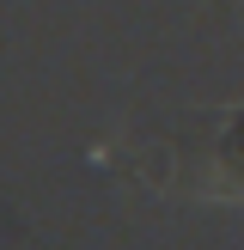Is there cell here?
Segmentation results:
<instances>
[{"label": "cell", "mask_w": 244, "mask_h": 250, "mask_svg": "<svg viewBox=\"0 0 244 250\" xmlns=\"http://www.w3.org/2000/svg\"><path fill=\"white\" fill-rule=\"evenodd\" d=\"M220 189H244V110L220 116Z\"/></svg>", "instance_id": "cell-1"}, {"label": "cell", "mask_w": 244, "mask_h": 250, "mask_svg": "<svg viewBox=\"0 0 244 250\" xmlns=\"http://www.w3.org/2000/svg\"><path fill=\"white\" fill-rule=\"evenodd\" d=\"M214 6H220V0H214Z\"/></svg>", "instance_id": "cell-2"}]
</instances>
